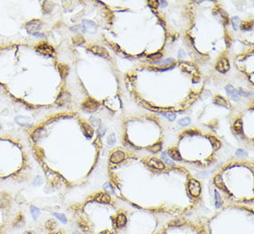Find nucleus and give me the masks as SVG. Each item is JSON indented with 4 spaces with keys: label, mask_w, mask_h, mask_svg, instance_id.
<instances>
[{
    "label": "nucleus",
    "mask_w": 254,
    "mask_h": 234,
    "mask_svg": "<svg viewBox=\"0 0 254 234\" xmlns=\"http://www.w3.org/2000/svg\"><path fill=\"white\" fill-rule=\"evenodd\" d=\"M99 106H100L99 103H98L97 101L93 100V99H88L82 104V108L84 111L92 113V112H95L98 109Z\"/></svg>",
    "instance_id": "nucleus-1"
},
{
    "label": "nucleus",
    "mask_w": 254,
    "mask_h": 234,
    "mask_svg": "<svg viewBox=\"0 0 254 234\" xmlns=\"http://www.w3.org/2000/svg\"><path fill=\"white\" fill-rule=\"evenodd\" d=\"M36 50L38 51L39 53L43 55H46V56H52L55 52V50L52 46H50L46 43H44V42H41V43H39L36 45Z\"/></svg>",
    "instance_id": "nucleus-2"
},
{
    "label": "nucleus",
    "mask_w": 254,
    "mask_h": 234,
    "mask_svg": "<svg viewBox=\"0 0 254 234\" xmlns=\"http://www.w3.org/2000/svg\"><path fill=\"white\" fill-rule=\"evenodd\" d=\"M201 184L196 180H190L189 182V191L192 196L198 197L201 194Z\"/></svg>",
    "instance_id": "nucleus-3"
},
{
    "label": "nucleus",
    "mask_w": 254,
    "mask_h": 234,
    "mask_svg": "<svg viewBox=\"0 0 254 234\" xmlns=\"http://www.w3.org/2000/svg\"><path fill=\"white\" fill-rule=\"evenodd\" d=\"M42 26V21L39 20H32L29 21L26 25L27 32L29 34H36L37 32H39Z\"/></svg>",
    "instance_id": "nucleus-4"
},
{
    "label": "nucleus",
    "mask_w": 254,
    "mask_h": 234,
    "mask_svg": "<svg viewBox=\"0 0 254 234\" xmlns=\"http://www.w3.org/2000/svg\"><path fill=\"white\" fill-rule=\"evenodd\" d=\"M216 69L219 71V72H222V73H225L229 71L230 69V65H229V62L227 58H221L219 61L216 63V66H215Z\"/></svg>",
    "instance_id": "nucleus-5"
},
{
    "label": "nucleus",
    "mask_w": 254,
    "mask_h": 234,
    "mask_svg": "<svg viewBox=\"0 0 254 234\" xmlns=\"http://www.w3.org/2000/svg\"><path fill=\"white\" fill-rule=\"evenodd\" d=\"M125 158H126L125 153L120 151V150H117V151H115L111 155L110 161L112 163H114V164H118V163L123 162L125 160Z\"/></svg>",
    "instance_id": "nucleus-6"
},
{
    "label": "nucleus",
    "mask_w": 254,
    "mask_h": 234,
    "mask_svg": "<svg viewBox=\"0 0 254 234\" xmlns=\"http://www.w3.org/2000/svg\"><path fill=\"white\" fill-rule=\"evenodd\" d=\"M90 50L94 55H97L102 58H108V56H109L106 49H105L103 47H101V46H99V45H92V46H91Z\"/></svg>",
    "instance_id": "nucleus-7"
},
{
    "label": "nucleus",
    "mask_w": 254,
    "mask_h": 234,
    "mask_svg": "<svg viewBox=\"0 0 254 234\" xmlns=\"http://www.w3.org/2000/svg\"><path fill=\"white\" fill-rule=\"evenodd\" d=\"M225 91L228 93V95L231 97V99H233L234 101H238L239 97H240V93L238 92V90H237L236 88H234L232 85H227L225 87Z\"/></svg>",
    "instance_id": "nucleus-8"
},
{
    "label": "nucleus",
    "mask_w": 254,
    "mask_h": 234,
    "mask_svg": "<svg viewBox=\"0 0 254 234\" xmlns=\"http://www.w3.org/2000/svg\"><path fill=\"white\" fill-rule=\"evenodd\" d=\"M148 166H150L151 167H153V168H156V169H164V163L157 158L150 159V160L148 161Z\"/></svg>",
    "instance_id": "nucleus-9"
},
{
    "label": "nucleus",
    "mask_w": 254,
    "mask_h": 234,
    "mask_svg": "<svg viewBox=\"0 0 254 234\" xmlns=\"http://www.w3.org/2000/svg\"><path fill=\"white\" fill-rule=\"evenodd\" d=\"M82 23L84 25V29H85V31H89L90 32H92V34L93 32H95V31L97 29V25L93 21H88V20H83Z\"/></svg>",
    "instance_id": "nucleus-10"
},
{
    "label": "nucleus",
    "mask_w": 254,
    "mask_h": 234,
    "mask_svg": "<svg viewBox=\"0 0 254 234\" xmlns=\"http://www.w3.org/2000/svg\"><path fill=\"white\" fill-rule=\"evenodd\" d=\"M81 129L83 130V134L85 135L86 137L91 138L92 136V134H93V129L91 127L90 124L85 123V122H82L81 123Z\"/></svg>",
    "instance_id": "nucleus-11"
},
{
    "label": "nucleus",
    "mask_w": 254,
    "mask_h": 234,
    "mask_svg": "<svg viewBox=\"0 0 254 234\" xmlns=\"http://www.w3.org/2000/svg\"><path fill=\"white\" fill-rule=\"evenodd\" d=\"M70 100V95L68 93H62L61 95L58 97V99H56V104L58 105H65L67 102H69Z\"/></svg>",
    "instance_id": "nucleus-12"
},
{
    "label": "nucleus",
    "mask_w": 254,
    "mask_h": 234,
    "mask_svg": "<svg viewBox=\"0 0 254 234\" xmlns=\"http://www.w3.org/2000/svg\"><path fill=\"white\" fill-rule=\"evenodd\" d=\"M167 154H168L169 157H171L172 159H174V160L180 161L181 159H182V157L180 156V153H179V151H178L177 148H171V149H169Z\"/></svg>",
    "instance_id": "nucleus-13"
},
{
    "label": "nucleus",
    "mask_w": 254,
    "mask_h": 234,
    "mask_svg": "<svg viewBox=\"0 0 254 234\" xmlns=\"http://www.w3.org/2000/svg\"><path fill=\"white\" fill-rule=\"evenodd\" d=\"M95 200L97 201V202L103 203V204H107V203H109L110 201H111V198H110V196L108 195L107 194L102 193V194H98L96 195Z\"/></svg>",
    "instance_id": "nucleus-14"
},
{
    "label": "nucleus",
    "mask_w": 254,
    "mask_h": 234,
    "mask_svg": "<svg viewBox=\"0 0 254 234\" xmlns=\"http://www.w3.org/2000/svg\"><path fill=\"white\" fill-rule=\"evenodd\" d=\"M181 69L183 71H187V72H192L196 71V67L194 65L189 62H183L181 64Z\"/></svg>",
    "instance_id": "nucleus-15"
},
{
    "label": "nucleus",
    "mask_w": 254,
    "mask_h": 234,
    "mask_svg": "<svg viewBox=\"0 0 254 234\" xmlns=\"http://www.w3.org/2000/svg\"><path fill=\"white\" fill-rule=\"evenodd\" d=\"M214 184L218 187V188H221L223 190H227V186L225 185L224 181H223V179H222V176L221 175H217L215 178H214Z\"/></svg>",
    "instance_id": "nucleus-16"
},
{
    "label": "nucleus",
    "mask_w": 254,
    "mask_h": 234,
    "mask_svg": "<svg viewBox=\"0 0 254 234\" xmlns=\"http://www.w3.org/2000/svg\"><path fill=\"white\" fill-rule=\"evenodd\" d=\"M214 103L215 105L222 106H228L227 101L225 100L223 96H220V95H217V96H215V97H214Z\"/></svg>",
    "instance_id": "nucleus-17"
},
{
    "label": "nucleus",
    "mask_w": 254,
    "mask_h": 234,
    "mask_svg": "<svg viewBox=\"0 0 254 234\" xmlns=\"http://www.w3.org/2000/svg\"><path fill=\"white\" fill-rule=\"evenodd\" d=\"M127 222V218L124 214H119L116 218V226L117 227H124Z\"/></svg>",
    "instance_id": "nucleus-18"
},
{
    "label": "nucleus",
    "mask_w": 254,
    "mask_h": 234,
    "mask_svg": "<svg viewBox=\"0 0 254 234\" xmlns=\"http://www.w3.org/2000/svg\"><path fill=\"white\" fill-rule=\"evenodd\" d=\"M162 149V144L161 143H154L153 144V145H150L147 147V150L152 152V153H157L159 152L160 150Z\"/></svg>",
    "instance_id": "nucleus-19"
},
{
    "label": "nucleus",
    "mask_w": 254,
    "mask_h": 234,
    "mask_svg": "<svg viewBox=\"0 0 254 234\" xmlns=\"http://www.w3.org/2000/svg\"><path fill=\"white\" fill-rule=\"evenodd\" d=\"M58 68H59V72H60L61 77L62 78L67 77L68 74V69H69L67 65H60Z\"/></svg>",
    "instance_id": "nucleus-20"
},
{
    "label": "nucleus",
    "mask_w": 254,
    "mask_h": 234,
    "mask_svg": "<svg viewBox=\"0 0 254 234\" xmlns=\"http://www.w3.org/2000/svg\"><path fill=\"white\" fill-rule=\"evenodd\" d=\"M233 128H234V130L237 133H241L242 132V122H241V120L238 119V120L235 121Z\"/></svg>",
    "instance_id": "nucleus-21"
},
{
    "label": "nucleus",
    "mask_w": 254,
    "mask_h": 234,
    "mask_svg": "<svg viewBox=\"0 0 254 234\" xmlns=\"http://www.w3.org/2000/svg\"><path fill=\"white\" fill-rule=\"evenodd\" d=\"M41 133H42V129H36L34 130L31 133V139L32 141L37 142L41 138Z\"/></svg>",
    "instance_id": "nucleus-22"
},
{
    "label": "nucleus",
    "mask_w": 254,
    "mask_h": 234,
    "mask_svg": "<svg viewBox=\"0 0 254 234\" xmlns=\"http://www.w3.org/2000/svg\"><path fill=\"white\" fill-rule=\"evenodd\" d=\"M178 124H179L180 126H183V127H187V126H189L191 122V120L190 118H182L180 119H178Z\"/></svg>",
    "instance_id": "nucleus-23"
},
{
    "label": "nucleus",
    "mask_w": 254,
    "mask_h": 234,
    "mask_svg": "<svg viewBox=\"0 0 254 234\" xmlns=\"http://www.w3.org/2000/svg\"><path fill=\"white\" fill-rule=\"evenodd\" d=\"M73 42H74V44H75V45H81L84 44V42H85V40H84V38H83V37H82L81 35H77V36L73 37Z\"/></svg>",
    "instance_id": "nucleus-24"
},
{
    "label": "nucleus",
    "mask_w": 254,
    "mask_h": 234,
    "mask_svg": "<svg viewBox=\"0 0 254 234\" xmlns=\"http://www.w3.org/2000/svg\"><path fill=\"white\" fill-rule=\"evenodd\" d=\"M215 194V204H216V207L219 208L221 207V204H223V201H222V198H221V196L219 194V193L217 191H214Z\"/></svg>",
    "instance_id": "nucleus-25"
},
{
    "label": "nucleus",
    "mask_w": 254,
    "mask_h": 234,
    "mask_svg": "<svg viewBox=\"0 0 254 234\" xmlns=\"http://www.w3.org/2000/svg\"><path fill=\"white\" fill-rule=\"evenodd\" d=\"M162 115L166 119H167L169 121H174V120L176 119V114L175 113H171V112H168V113H162Z\"/></svg>",
    "instance_id": "nucleus-26"
},
{
    "label": "nucleus",
    "mask_w": 254,
    "mask_h": 234,
    "mask_svg": "<svg viewBox=\"0 0 254 234\" xmlns=\"http://www.w3.org/2000/svg\"><path fill=\"white\" fill-rule=\"evenodd\" d=\"M231 21H232V24H233L234 29H237V28L240 25V20H239L238 17H233Z\"/></svg>",
    "instance_id": "nucleus-27"
},
{
    "label": "nucleus",
    "mask_w": 254,
    "mask_h": 234,
    "mask_svg": "<svg viewBox=\"0 0 254 234\" xmlns=\"http://www.w3.org/2000/svg\"><path fill=\"white\" fill-rule=\"evenodd\" d=\"M31 215H32V217H34V218L37 219V217H38V215L40 213L39 208H37L35 207H31Z\"/></svg>",
    "instance_id": "nucleus-28"
},
{
    "label": "nucleus",
    "mask_w": 254,
    "mask_h": 234,
    "mask_svg": "<svg viewBox=\"0 0 254 234\" xmlns=\"http://www.w3.org/2000/svg\"><path fill=\"white\" fill-rule=\"evenodd\" d=\"M162 157H163V159L164 160V162H166V164H168V165H170V166H174L175 165V164H174V162H172L170 159L169 158H167V156H166V152H164L163 154H162Z\"/></svg>",
    "instance_id": "nucleus-29"
},
{
    "label": "nucleus",
    "mask_w": 254,
    "mask_h": 234,
    "mask_svg": "<svg viewBox=\"0 0 254 234\" xmlns=\"http://www.w3.org/2000/svg\"><path fill=\"white\" fill-rule=\"evenodd\" d=\"M107 143H108V144H110V145H113V144L116 143V136L114 133H111L109 135V137H108V140H107Z\"/></svg>",
    "instance_id": "nucleus-30"
},
{
    "label": "nucleus",
    "mask_w": 254,
    "mask_h": 234,
    "mask_svg": "<svg viewBox=\"0 0 254 234\" xmlns=\"http://www.w3.org/2000/svg\"><path fill=\"white\" fill-rule=\"evenodd\" d=\"M210 141H211L212 143L214 144V145L216 146V148H219V147H220V142H219L216 138L211 137V138H210Z\"/></svg>",
    "instance_id": "nucleus-31"
},
{
    "label": "nucleus",
    "mask_w": 254,
    "mask_h": 234,
    "mask_svg": "<svg viewBox=\"0 0 254 234\" xmlns=\"http://www.w3.org/2000/svg\"><path fill=\"white\" fill-rule=\"evenodd\" d=\"M252 28V22H247V23H244V24H242V27L241 29L242 30H251Z\"/></svg>",
    "instance_id": "nucleus-32"
},
{
    "label": "nucleus",
    "mask_w": 254,
    "mask_h": 234,
    "mask_svg": "<svg viewBox=\"0 0 254 234\" xmlns=\"http://www.w3.org/2000/svg\"><path fill=\"white\" fill-rule=\"evenodd\" d=\"M150 59H159L162 58V54L161 53H156V54H153V55H150L148 57Z\"/></svg>",
    "instance_id": "nucleus-33"
},
{
    "label": "nucleus",
    "mask_w": 254,
    "mask_h": 234,
    "mask_svg": "<svg viewBox=\"0 0 254 234\" xmlns=\"http://www.w3.org/2000/svg\"><path fill=\"white\" fill-rule=\"evenodd\" d=\"M54 216L55 217H56V218H58L61 221H62L63 223H66L67 222V218H66V217L64 216V215H61V214H56V213H55L54 214Z\"/></svg>",
    "instance_id": "nucleus-34"
},
{
    "label": "nucleus",
    "mask_w": 254,
    "mask_h": 234,
    "mask_svg": "<svg viewBox=\"0 0 254 234\" xmlns=\"http://www.w3.org/2000/svg\"><path fill=\"white\" fill-rule=\"evenodd\" d=\"M236 155L238 156H247V153L244 150H242V149H238L236 151Z\"/></svg>",
    "instance_id": "nucleus-35"
},
{
    "label": "nucleus",
    "mask_w": 254,
    "mask_h": 234,
    "mask_svg": "<svg viewBox=\"0 0 254 234\" xmlns=\"http://www.w3.org/2000/svg\"><path fill=\"white\" fill-rule=\"evenodd\" d=\"M173 62H174V59L173 58H167V59L163 60L162 62H160V64H162V65H168V64L173 63Z\"/></svg>",
    "instance_id": "nucleus-36"
},
{
    "label": "nucleus",
    "mask_w": 254,
    "mask_h": 234,
    "mask_svg": "<svg viewBox=\"0 0 254 234\" xmlns=\"http://www.w3.org/2000/svg\"><path fill=\"white\" fill-rule=\"evenodd\" d=\"M90 120L92 121V123L93 125H94V126H99L100 123H101V120H100V119H95L94 121L92 120V119H90Z\"/></svg>",
    "instance_id": "nucleus-37"
}]
</instances>
